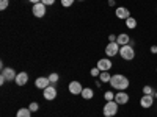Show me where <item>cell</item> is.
Wrapping results in <instances>:
<instances>
[{
  "mask_svg": "<svg viewBox=\"0 0 157 117\" xmlns=\"http://www.w3.org/2000/svg\"><path fill=\"white\" fill-rule=\"evenodd\" d=\"M110 86L116 90H126L129 87V78L121 75V73H116V75H112L110 78Z\"/></svg>",
  "mask_w": 157,
  "mask_h": 117,
  "instance_id": "6da1fadb",
  "label": "cell"
},
{
  "mask_svg": "<svg viewBox=\"0 0 157 117\" xmlns=\"http://www.w3.org/2000/svg\"><path fill=\"white\" fill-rule=\"evenodd\" d=\"M120 56L124 61H132L135 58V48L132 47V44H127V45H121L120 48Z\"/></svg>",
  "mask_w": 157,
  "mask_h": 117,
  "instance_id": "7a4b0ae2",
  "label": "cell"
},
{
  "mask_svg": "<svg viewBox=\"0 0 157 117\" xmlns=\"http://www.w3.org/2000/svg\"><path fill=\"white\" fill-rule=\"evenodd\" d=\"M118 103L115 101V100H112V101H105V105H104V108H102V114H104V117H113V115H116V112H118Z\"/></svg>",
  "mask_w": 157,
  "mask_h": 117,
  "instance_id": "3957f363",
  "label": "cell"
},
{
  "mask_svg": "<svg viewBox=\"0 0 157 117\" xmlns=\"http://www.w3.org/2000/svg\"><path fill=\"white\" fill-rule=\"evenodd\" d=\"M120 48H121V45L118 44V42H109L107 47H105V55H107V58H113V56H116V55H120Z\"/></svg>",
  "mask_w": 157,
  "mask_h": 117,
  "instance_id": "277c9868",
  "label": "cell"
},
{
  "mask_svg": "<svg viewBox=\"0 0 157 117\" xmlns=\"http://www.w3.org/2000/svg\"><path fill=\"white\" fill-rule=\"evenodd\" d=\"M46 9H47V6H46L43 2H39V3L33 5L32 12H33V16H35V17L41 19V17H44V16H46Z\"/></svg>",
  "mask_w": 157,
  "mask_h": 117,
  "instance_id": "5b68a950",
  "label": "cell"
},
{
  "mask_svg": "<svg viewBox=\"0 0 157 117\" xmlns=\"http://www.w3.org/2000/svg\"><path fill=\"white\" fill-rule=\"evenodd\" d=\"M113 67V62L110 58H102L98 61V69L101 72H110V69Z\"/></svg>",
  "mask_w": 157,
  "mask_h": 117,
  "instance_id": "8992f818",
  "label": "cell"
},
{
  "mask_svg": "<svg viewBox=\"0 0 157 117\" xmlns=\"http://www.w3.org/2000/svg\"><path fill=\"white\" fill-rule=\"evenodd\" d=\"M43 97L46 98V100H49V101H52L55 97H57V87L55 86H47L44 90H43Z\"/></svg>",
  "mask_w": 157,
  "mask_h": 117,
  "instance_id": "52a82bcc",
  "label": "cell"
},
{
  "mask_svg": "<svg viewBox=\"0 0 157 117\" xmlns=\"http://www.w3.org/2000/svg\"><path fill=\"white\" fill-rule=\"evenodd\" d=\"M68 89H69V92L72 94V95H80L82 94V90H83V87H82V84L78 83V81H71L69 83V86H68Z\"/></svg>",
  "mask_w": 157,
  "mask_h": 117,
  "instance_id": "ba28073f",
  "label": "cell"
},
{
  "mask_svg": "<svg viewBox=\"0 0 157 117\" xmlns=\"http://www.w3.org/2000/svg\"><path fill=\"white\" fill-rule=\"evenodd\" d=\"M115 14H116V17H118V19L126 20V19H129V17H130V11H129L126 6H118V8L115 9Z\"/></svg>",
  "mask_w": 157,
  "mask_h": 117,
  "instance_id": "9c48e42d",
  "label": "cell"
},
{
  "mask_svg": "<svg viewBox=\"0 0 157 117\" xmlns=\"http://www.w3.org/2000/svg\"><path fill=\"white\" fill-rule=\"evenodd\" d=\"M152 105H154V95H145V94H143V97L140 98V106L148 109Z\"/></svg>",
  "mask_w": 157,
  "mask_h": 117,
  "instance_id": "30bf717a",
  "label": "cell"
},
{
  "mask_svg": "<svg viewBox=\"0 0 157 117\" xmlns=\"http://www.w3.org/2000/svg\"><path fill=\"white\" fill-rule=\"evenodd\" d=\"M115 101L118 103V105H126V103L129 101V94L126 92V90H118V94L115 95Z\"/></svg>",
  "mask_w": 157,
  "mask_h": 117,
  "instance_id": "8fae6325",
  "label": "cell"
},
{
  "mask_svg": "<svg viewBox=\"0 0 157 117\" xmlns=\"http://www.w3.org/2000/svg\"><path fill=\"white\" fill-rule=\"evenodd\" d=\"M2 75L6 78V81H14L16 76H17V73L14 72V69H13V67H5V69H2Z\"/></svg>",
  "mask_w": 157,
  "mask_h": 117,
  "instance_id": "7c38bea8",
  "label": "cell"
},
{
  "mask_svg": "<svg viewBox=\"0 0 157 117\" xmlns=\"http://www.w3.org/2000/svg\"><path fill=\"white\" fill-rule=\"evenodd\" d=\"M14 83L17 86H25L29 83V73L27 72H19L17 76H16V80H14Z\"/></svg>",
  "mask_w": 157,
  "mask_h": 117,
  "instance_id": "4fadbf2b",
  "label": "cell"
},
{
  "mask_svg": "<svg viewBox=\"0 0 157 117\" xmlns=\"http://www.w3.org/2000/svg\"><path fill=\"white\" fill-rule=\"evenodd\" d=\"M35 84H36L38 89H43V90H44L47 86H50V81H49L47 76H38L36 81H35Z\"/></svg>",
  "mask_w": 157,
  "mask_h": 117,
  "instance_id": "5bb4252c",
  "label": "cell"
},
{
  "mask_svg": "<svg viewBox=\"0 0 157 117\" xmlns=\"http://www.w3.org/2000/svg\"><path fill=\"white\" fill-rule=\"evenodd\" d=\"M116 42L120 44V45H127V44H130V36H129L127 33L118 34V36H116Z\"/></svg>",
  "mask_w": 157,
  "mask_h": 117,
  "instance_id": "9a60e30c",
  "label": "cell"
},
{
  "mask_svg": "<svg viewBox=\"0 0 157 117\" xmlns=\"http://www.w3.org/2000/svg\"><path fill=\"white\" fill-rule=\"evenodd\" d=\"M85 100H91V98H93L94 97V90L93 89H91V87H85L83 90H82V94H80Z\"/></svg>",
  "mask_w": 157,
  "mask_h": 117,
  "instance_id": "2e32d148",
  "label": "cell"
},
{
  "mask_svg": "<svg viewBox=\"0 0 157 117\" xmlns=\"http://www.w3.org/2000/svg\"><path fill=\"white\" fill-rule=\"evenodd\" d=\"M16 117H32V111H30V108H21V109H17Z\"/></svg>",
  "mask_w": 157,
  "mask_h": 117,
  "instance_id": "e0dca14e",
  "label": "cell"
},
{
  "mask_svg": "<svg viewBox=\"0 0 157 117\" xmlns=\"http://www.w3.org/2000/svg\"><path fill=\"white\" fill-rule=\"evenodd\" d=\"M47 78H49V81H50V84H52V86H55V84L58 83V80H60V76H58V73H57V72H52Z\"/></svg>",
  "mask_w": 157,
  "mask_h": 117,
  "instance_id": "ac0fdd59",
  "label": "cell"
},
{
  "mask_svg": "<svg viewBox=\"0 0 157 117\" xmlns=\"http://www.w3.org/2000/svg\"><path fill=\"white\" fill-rule=\"evenodd\" d=\"M110 78H112L110 72H101V75H99V80L102 83H110Z\"/></svg>",
  "mask_w": 157,
  "mask_h": 117,
  "instance_id": "d6986e66",
  "label": "cell"
},
{
  "mask_svg": "<svg viewBox=\"0 0 157 117\" xmlns=\"http://www.w3.org/2000/svg\"><path fill=\"white\" fill-rule=\"evenodd\" d=\"M126 25H127V28L134 30V28L137 27V20H135L134 17H129V19H126Z\"/></svg>",
  "mask_w": 157,
  "mask_h": 117,
  "instance_id": "ffe728a7",
  "label": "cell"
},
{
  "mask_svg": "<svg viewBox=\"0 0 157 117\" xmlns=\"http://www.w3.org/2000/svg\"><path fill=\"white\" fill-rule=\"evenodd\" d=\"M154 92H155V90H154L149 84L143 86V94H145V95H154Z\"/></svg>",
  "mask_w": 157,
  "mask_h": 117,
  "instance_id": "44dd1931",
  "label": "cell"
},
{
  "mask_svg": "<svg viewBox=\"0 0 157 117\" xmlns=\"http://www.w3.org/2000/svg\"><path fill=\"white\" fill-rule=\"evenodd\" d=\"M104 98H105V101H112V100H115V94L112 90H107V92L104 94Z\"/></svg>",
  "mask_w": 157,
  "mask_h": 117,
  "instance_id": "7402d4cb",
  "label": "cell"
},
{
  "mask_svg": "<svg viewBox=\"0 0 157 117\" xmlns=\"http://www.w3.org/2000/svg\"><path fill=\"white\" fill-rule=\"evenodd\" d=\"M10 6V0H0V11H5Z\"/></svg>",
  "mask_w": 157,
  "mask_h": 117,
  "instance_id": "603a6c76",
  "label": "cell"
},
{
  "mask_svg": "<svg viewBox=\"0 0 157 117\" xmlns=\"http://www.w3.org/2000/svg\"><path fill=\"white\" fill-rule=\"evenodd\" d=\"M29 108H30V111H32V112H36V111L39 109V105H38L36 101H32L30 105H29Z\"/></svg>",
  "mask_w": 157,
  "mask_h": 117,
  "instance_id": "cb8c5ba5",
  "label": "cell"
},
{
  "mask_svg": "<svg viewBox=\"0 0 157 117\" xmlns=\"http://www.w3.org/2000/svg\"><path fill=\"white\" fill-rule=\"evenodd\" d=\"M75 2V0H61V6H64V8H69V6H72V3Z\"/></svg>",
  "mask_w": 157,
  "mask_h": 117,
  "instance_id": "d4e9b609",
  "label": "cell"
},
{
  "mask_svg": "<svg viewBox=\"0 0 157 117\" xmlns=\"http://www.w3.org/2000/svg\"><path fill=\"white\" fill-rule=\"evenodd\" d=\"M90 73H91V76H94V78H96V76H99V75H101V70H99L98 67H93Z\"/></svg>",
  "mask_w": 157,
  "mask_h": 117,
  "instance_id": "484cf974",
  "label": "cell"
},
{
  "mask_svg": "<svg viewBox=\"0 0 157 117\" xmlns=\"http://www.w3.org/2000/svg\"><path fill=\"white\" fill-rule=\"evenodd\" d=\"M41 2H43L46 6H50V5H54V3H55V0H41Z\"/></svg>",
  "mask_w": 157,
  "mask_h": 117,
  "instance_id": "4316f807",
  "label": "cell"
},
{
  "mask_svg": "<svg viewBox=\"0 0 157 117\" xmlns=\"http://www.w3.org/2000/svg\"><path fill=\"white\" fill-rule=\"evenodd\" d=\"M116 36L118 34H109V42H116Z\"/></svg>",
  "mask_w": 157,
  "mask_h": 117,
  "instance_id": "83f0119b",
  "label": "cell"
},
{
  "mask_svg": "<svg viewBox=\"0 0 157 117\" xmlns=\"http://www.w3.org/2000/svg\"><path fill=\"white\" fill-rule=\"evenodd\" d=\"M6 83V78L2 75V73H0V84H5Z\"/></svg>",
  "mask_w": 157,
  "mask_h": 117,
  "instance_id": "f1b7e54d",
  "label": "cell"
},
{
  "mask_svg": "<svg viewBox=\"0 0 157 117\" xmlns=\"http://www.w3.org/2000/svg\"><path fill=\"white\" fill-rule=\"evenodd\" d=\"M151 53L157 55V45H152V47H151Z\"/></svg>",
  "mask_w": 157,
  "mask_h": 117,
  "instance_id": "f546056e",
  "label": "cell"
},
{
  "mask_svg": "<svg viewBox=\"0 0 157 117\" xmlns=\"http://www.w3.org/2000/svg\"><path fill=\"white\" fill-rule=\"evenodd\" d=\"M29 2H30V3H33V5H36V3L41 2V0H29Z\"/></svg>",
  "mask_w": 157,
  "mask_h": 117,
  "instance_id": "4dcf8cb0",
  "label": "cell"
},
{
  "mask_svg": "<svg viewBox=\"0 0 157 117\" xmlns=\"http://www.w3.org/2000/svg\"><path fill=\"white\" fill-rule=\"evenodd\" d=\"M110 6H115V0H109V2H107Z\"/></svg>",
  "mask_w": 157,
  "mask_h": 117,
  "instance_id": "1f68e13d",
  "label": "cell"
},
{
  "mask_svg": "<svg viewBox=\"0 0 157 117\" xmlns=\"http://www.w3.org/2000/svg\"><path fill=\"white\" fill-rule=\"evenodd\" d=\"M154 98H157V90H155V92H154Z\"/></svg>",
  "mask_w": 157,
  "mask_h": 117,
  "instance_id": "d6a6232c",
  "label": "cell"
},
{
  "mask_svg": "<svg viewBox=\"0 0 157 117\" xmlns=\"http://www.w3.org/2000/svg\"><path fill=\"white\" fill-rule=\"evenodd\" d=\"M78 2H83V0H78Z\"/></svg>",
  "mask_w": 157,
  "mask_h": 117,
  "instance_id": "836d02e7",
  "label": "cell"
},
{
  "mask_svg": "<svg viewBox=\"0 0 157 117\" xmlns=\"http://www.w3.org/2000/svg\"><path fill=\"white\" fill-rule=\"evenodd\" d=\"M155 72H157V67H155Z\"/></svg>",
  "mask_w": 157,
  "mask_h": 117,
  "instance_id": "e575fe53",
  "label": "cell"
}]
</instances>
